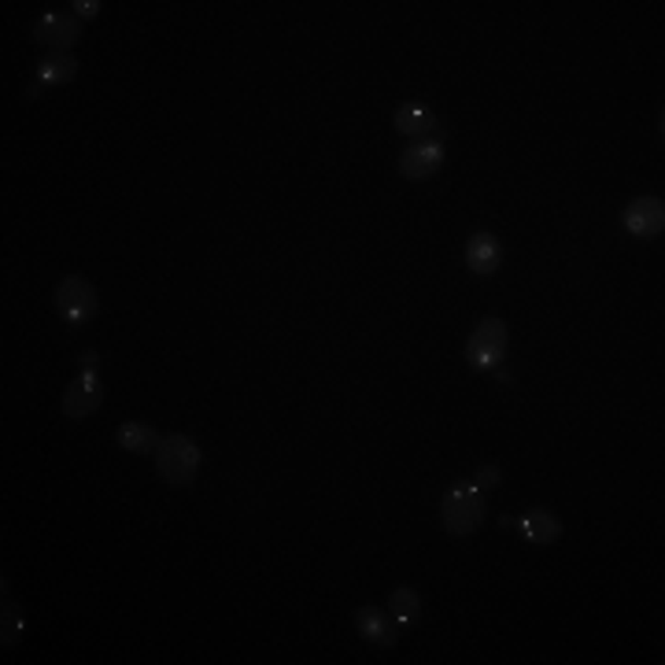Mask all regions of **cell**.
Segmentation results:
<instances>
[{
    "label": "cell",
    "mask_w": 665,
    "mask_h": 665,
    "mask_svg": "<svg viewBox=\"0 0 665 665\" xmlns=\"http://www.w3.org/2000/svg\"><path fill=\"white\" fill-rule=\"evenodd\" d=\"M440 521H444V529L452 532L455 540L473 537V532L484 526V492L477 489L473 481L452 484V489L444 492V500H440Z\"/></svg>",
    "instance_id": "cell-1"
},
{
    "label": "cell",
    "mask_w": 665,
    "mask_h": 665,
    "mask_svg": "<svg viewBox=\"0 0 665 665\" xmlns=\"http://www.w3.org/2000/svg\"><path fill=\"white\" fill-rule=\"evenodd\" d=\"M156 470L167 484H174V489L193 484L196 470H200V447H196V440H189L185 433H171V436L159 440Z\"/></svg>",
    "instance_id": "cell-2"
},
{
    "label": "cell",
    "mask_w": 665,
    "mask_h": 665,
    "mask_svg": "<svg viewBox=\"0 0 665 665\" xmlns=\"http://www.w3.org/2000/svg\"><path fill=\"white\" fill-rule=\"evenodd\" d=\"M507 322L503 318H481L477 322V330L470 333V344H466V362H470L473 370H495L503 362V355H507Z\"/></svg>",
    "instance_id": "cell-3"
},
{
    "label": "cell",
    "mask_w": 665,
    "mask_h": 665,
    "mask_svg": "<svg viewBox=\"0 0 665 665\" xmlns=\"http://www.w3.org/2000/svg\"><path fill=\"white\" fill-rule=\"evenodd\" d=\"M97 307H100V296L86 278H63L56 285V315L67 325H86L97 315Z\"/></svg>",
    "instance_id": "cell-4"
},
{
    "label": "cell",
    "mask_w": 665,
    "mask_h": 665,
    "mask_svg": "<svg viewBox=\"0 0 665 665\" xmlns=\"http://www.w3.org/2000/svg\"><path fill=\"white\" fill-rule=\"evenodd\" d=\"M82 37V19L67 12H45L34 23V41L49 52H71V45Z\"/></svg>",
    "instance_id": "cell-5"
},
{
    "label": "cell",
    "mask_w": 665,
    "mask_h": 665,
    "mask_svg": "<svg viewBox=\"0 0 665 665\" xmlns=\"http://www.w3.org/2000/svg\"><path fill=\"white\" fill-rule=\"evenodd\" d=\"M621 226L640 241H654L665 233V204L662 196H640L621 214Z\"/></svg>",
    "instance_id": "cell-6"
},
{
    "label": "cell",
    "mask_w": 665,
    "mask_h": 665,
    "mask_svg": "<svg viewBox=\"0 0 665 665\" xmlns=\"http://www.w3.org/2000/svg\"><path fill=\"white\" fill-rule=\"evenodd\" d=\"M440 167H444V145L429 137L410 140L399 156V174L407 177V182H426V177H433Z\"/></svg>",
    "instance_id": "cell-7"
},
{
    "label": "cell",
    "mask_w": 665,
    "mask_h": 665,
    "mask_svg": "<svg viewBox=\"0 0 665 665\" xmlns=\"http://www.w3.org/2000/svg\"><path fill=\"white\" fill-rule=\"evenodd\" d=\"M100 403H104V385H100L97 370H82L67 385V392H63V415L74 421L89 418L100 410Z\"/></svg>",
    "instance_id": "cell-8"
},
{
    "label": "cell",
    "mask_w": 665,
    "mask_h": 665,
    "mask_svg": "<svg viewBox=\"0 0 665 665\" xmlns=\"http://www.w3.org/2000/svg\"><path fill=\"white\" fill-rule=\"evenodd\" d=\"M503 526L518 532L521 540L526 543H555L562 540V518L558 514H551V510H543V507H529L521 518H503Z\"/></svg>",
    "instance_id": "cell-9"
},
{
    "label": "cell",
    "mask_w": 665,
    "mask_h": 665,
    "mask_svg": "<svg viewBox=\"0 0 665 665\" xmlns=\"http://www.w3.org/2000/svg\"><path fill=\"white\" fill-rule=\"evenodd\" d=\"M74 74H78V60H74L71 52H49L41 63H37L34 82H30V89H26V97L37 100V97H45V93L56 89V86H67Z\"/></svg>",
    "instance_id": "cell-10"
},
{
    "label": "cell",
    "mask_w": 665,
    "mask_h": 665,
    "mask_svg": "<svg viewBox=\"0 0 665 665\" xmlns=\"http://www.w3.org/2000/svg\"><path fill=\"white\" fill-rule=\"evenodd\" d=\"M355 629H359V636L367 643H373V648H396L399 640V625L396 617H392L389 611H381V606H362L359 614H355Z\"/></svg>",
    "instance_id": "cell-11"
},
{
    "label": "cell",
    "mask_w": 665,
    "mask_h": 665,
    "mask_svg": "<svg viewBox=\"0 0 665 665\" xmlns=\"http://www.w3.org/2000/svg\"><path fill=\"white\" fill-rule=\"evenodd\" d=\"M503 263V245L495 233H473L470 245H466V267L473 270L477 278H492Z\"/></svg>",
    "instance_id": "cell-12"
},
{
    "label": "cell",
    "mask_w": 665,
    "mask_h": 665,
    "mask_svg": "<svg viewBox=\"0 0 665 665\" xmlns=\"http://www.w3.org/2000/svg\"><path fill=\"white\" fill-rule=\"evenodd\" d=\"M396 130L403 137H415L421 140L429 134V130H436V115H433V108L429 104H407V108H399V115H396Z\"/></svg>",
    "instance_id": "cell-13"
},
{
    "label": "cell",
    "mask_w": 665,
    "mask_h": 665,
    "mask_svg": "<svg viewBox=\"0 0 665 665\" xmlns=\"http://www.w3.org/2000/svg\"><path fill=\"white\" fill-rule=\"evenodd\" d=\"M159 440L163 436H156V429L145 426V421H126V426H119V444L134 455H156Z\"/></svg>",
    "instance_id": "cell-14"
},
{
    "label": "cell",
    "mask_w": 665,
    "mask_h": 665,
    "mask_svg": "<svg viewBox=\"0 0 665 665\" xmlns=\"http://www.w3.org/2000/svg\"><path fill=\"white\" fill-rule=\"evenodd\" d=\"M389 614L396 617V625L399 629H407V625H415L418 621V614H421V595L415 592V588H392V595H389Z\"/></svg>",
    "instance_id": "cell-15"
},
{
    "label": "cell",
    "mask_w": 665,
    "mask_h": 665,
    "mask_svg": "<svg viewBox=\"0 0 665 665\" xmlns=\"http://www.w3.org/2000/svg\"><path fill=\"white\" fill-rule=\"evenodd\" d=\"M26 621H23V611L15 606V599L8 595V580H4V606H0V643L4 648H15L19 636H23Z\"/></svg>",
    "instance_id": "cell-16"
},
{
    "label": "cell",
    "mask_w": 665,
    "mask_h": 665,
    "mask_svg": "<svg viewBox=\"0 0 665 665\" xmlns=\"http://www.w3.org/2000/svg\"><path fill=\"white\" fill-rule=\"evenodd\" d=\"M500 481H503V470L495 463H484L481 470H477V477H473V484L481 492H492V489H500Z\"/></svg>",
    "instance_id": "cell-17"
},
{
    "label": "cell",
    "mask_w": 665,
    "mask_h": 665,
    "mask_svg": "<svg viewBox=\"0 0 665 665\" xmlns=\"http://www.w3.org/2000/svg\"><path fill=\"white\" fill-rule=\"evenodd\" d=\"M74 15L78 19H97L100 15V0H74Z\"/></svg>",
    "instance_id": "cell-18"
},
{
    "label": "cell",
    "mask_w": 665,
    "mask_h": 665,
    "mask_svg": "<svg viewBox=\"0 0 665 665\" xmlns=\"http://www.w3.org/2000/svg\"><path fill=\"white\" fill-rule=\"evenodd\" d=\"M100 367V355L97 352H86L82 355V370H97Z\"/></svg>",
    "instance_id": "cell-19"
}]
</instances>
